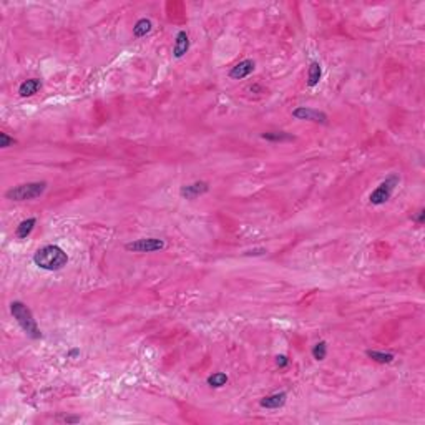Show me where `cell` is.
<instances>
[{
	"instance_id": "cell-20",
	"label": "cell",
	"mask_w": 425,
	"mask_h": 425,
	"mask_svg": "<svg viewBox=\"0 0 425 425\" xmlns=\"http://www.w3.org/2000/svg\"><path fill=\"white\" fill-rule=\"evenodd\" d=\"M276 364H278V367H281V369H284V367H288V364H289V359L286 357V355H276Z\"/></svg>"
},
{
	"instance_id": "cell-3",
	"label": "cell",
	"mask_w": 425,
	"mask_h": 425,
	"mask_svg": "<svg viewBox=\"0 0 425 425\" xmlns=\"http://www.w3.org/2000/svg\"><path fill=\"white\" fill-rule=\"evenodd\" d=\"M47 181H33V183H23L10 188L5 193V198L10 201H28L40 198L47 191Z\"/></svg>"
},
{
	"instance_id": "cell-12",
	"label": "cell",
	"mask_w": 425,
	"mask_h": 425,
	"mask_svg": "<svg viewBox=\"0 0 425 425\" xmlns=\"http://www.w3.org/2000/svg\"><path fill=\"white\" fill-rule=\"evenodd\" d=\"M35 224H37V219H35V218H27V219H23L22 223L17 226L15 236H17V238H20V239H27L28 236L32 234V231H33V228H35Z\"/></svg>"
},
{
	"instance_id": "cell-10",
	"label": "cell",
	"mask_w": 425,
	"mask_h": 425,
	"mask_svg": "<svg viewBox=\"0 0 425 425\" xmlns=\"http://www.w3.org/2000/svg\"><path fill=\"white\" fill-rule=\"evenodd\" d=\"M188 50H190V37H188L185 30H180L176 33L175 45H173V55L176 58H181L186 55Z\"/></svg>"
},
{
	"instance_id": "cell-17",
	"label": "cell",
	"mask_w": 425,
	"mask_h": 425,
	"mask_svg": "<svg viewBox=\"0 0 425 425\" xmlns=\"http://www.w3.org/2000/svg\"><path fill=\"white\" fill-rule=\"evenodd\" d=\"M206 382L212 389H221V387H224V385L228 384V375H226L224 372H216V374L210 375Z\"/></svg>"
},
{
	"instance_id": "cell-9",
	"label": "cell",
	"mask_w": 425,
	"mask_h": 425,
	"mask_svg": "<svg viewBox=\"0 0 425 425\" xmlns=\"http://www.w3.org/2000/svg\"><path fill=\"white\" fill-rule=\"evenodd\" d=\"M43 83L40 78H28V80L22 82L20 87H18V95L22 98H30L35 93H38V90H42Z\"/></svg>"
},
{
	"instance_id": "cell-6",
	"label": "cell",
	"mask_w": 425,
	"mask_h": 425,
	"mask_svg": "<svg viewBox=\"0 0 425 425\" xmlns=\"http://www.w3.org/2000/svg\"><path fill=\"white\" fill-rule=\"evenodd\" d=\"M293 116L296 120H303V121H313V123H320V125H327L329 116L325 115L324 111L316 110V108H309V106H298L293 110Z\"/></svg>"
},
{
	"instance_id": "cell-19",
	"label": "cell",
	"mask_w": 425,
	"mask_h": 425,
	"mask_svg": "<svg viewBox=\"0 0 425 425\" xmlns=\"http://www.w3.org/2000/svg\"><path fill=\"white\" fill-rule=\"evenodd\" d=\"M15 140L12 136H8L7 133H0V148H8V146H13L15 145Z\"/></svg>"
},
{
	"instance_id": "cell-11",
	"label": "cell",
	"mask_w": 425,
	"mask_h": 425,
	"mask_svg": "<svg viewBox=\"0 0 425 425\" xmlns=\"http://www.w3.org/2000/svg\"><path fill=\"white\" fill-rule=\"evenodd\" d=\"M288 400V394L286 392H276L271 394L268 397H263L259 400V405L263 409H281Z\"/></svg>"
},
{
	"instance_id": "cell-21",
	"label": "cell",
	"mask_w": 425,
	"mask_h": 425,
	"mask_svg": "<svg viewBox=\"0 0 425 425\" xmlns=\"http://www.w3.org/2000/svg\"><path fill=\"white\" fill-rule=\"evenodd\" d=\"M412 219H414L417 224H422V223H424V219H425V211H424V210H420L417 216H412Z\"/></svg>"
},
{
	"instance_id": "cell-4",
	"label": "cell",
	"mask_w": 425,
	"mask_h": 425,
	"mask_svg": "<svg viewBox=\"0 0 425 425\" xmlns=\"http://www.w3.org/2000/svg\"><path fill=\"white\" fill-rule=\"evenodd\" d=\"M397 185H399V176L397 175H390L389 178H385V180L380 183L372 193H370V198H369L370 205L380 206V205H384V203H387Z\"/></svg>"
},
{
	"instance_id": "cell-23",
	"label": "cell",
	"mask_w": 425,
	"mask_h": 425,
	"mask_svg": "<svg viewBox=\"0 0 425 425\" xmlns=\"http://www.w3.org/2000/svg\"><path fill=\"white\" fill-rule=\"evenodd\" d=\"M78 354H80V350H78V349H73V350H70V352H68V357H77Z\"/></svg>"
},
{
	"instance_id": "cell-16",
	"label": "cell",
	"mask_w": 425,
	"mask_h": 425,
	"mask_svg": "<svg viewBox=\"0 0 425 425\" xmlns=\"http://www.w3.org/2000/svg\"><path fill=\"white\" fill-rule=\"evenodd\" d=\"M367 357L372 359L374 362H379V364H390L392 360L395 359L394 354L390 352H379V350H367Z\"/></svg>"
},
{
	"instance_id": "cell-8",
	"label": "cell",
	"mask_w": 425,
	"mask_h": 425,
	"mask_svg": "<svg viewBox=\"0 0 425 425\" xmlns=\"http://www.w3.org/2000/svg\"><path fill=\"white\" fill-rule=\"evenodd\" d=\"M256 68V63L253 60H243L239 63H236V65L231 68L229 70V78H233V80H243V78L249 77L251 73L254 72Z\"/></svg>"
},
{
	"instance_id": "cell-2",
	"label": "cell",
	"mask_w": 425,
	"mask_h": 425,
	"mask_svg": "<svg viewBox=\"0 0 425 425\" xmlns=\"http://www.w3.org/2000/svg\"><path fill=\"white\" fill-rule=\"evenodd\" d=\"M10 313L13 319L17 320V324L20 325L22 330L25 332L30 339H42V332L37 325V320L33 319L32 311L27 308V304H23L22 301H13L10 304Z\"/></svg>"
},
{
	"instance_id": "cell-7",
	"label": "cell",
	"mask_w": 425,
	"mask_h": 425,
	"mask_svg": "<svg viewBox=\"0 0 425 425\" xmlns=\"http://www.w3.org/2000/svg\"><path fill=\"white\" fill-rule=\"evenodd\" d=\"M208 191H210V183L195 181V183H191V185L181 186L180 195H181V198H185V200H196V198L206 195Z\"/></svg>"
},
{
	"instance_id": "cell-15",
	"label": "cell",
	"mask_w": 425,
	"mask_h": 425,
	"mask_svg": "<svg viewBox=\"0 0 425 425\" xmlns=\"http://www.w3.org/2000/svg\"><path fill=\"white\" fill-rule=\"evenodd\" d=\"M263 140H268V141H274V143H283V141H294V136L291 133H286V131H266L261 135Z\"/></svg>"
},
{
	"instance_id": "cell-18",
	"label": "cell",
	"mask_w": 425,
	"mask_h": 425,
	"mask_svg": "<svg viewBox=\"0 0 425 425\" xmlns=\"http://www.w3.org/2000/svg\"><path fill=\"white\" fill-rule=\"evenodd\" d=\"M311 352H313V357L316 360H324L325 355H327V342H325V340H320V342L314 345Z\"/></svg>"
},
{
	"instance_id": "cell-13",
	"label": "cell",
	"mask_w": 425,
	"mask_h": 425,
	"mask_svg": "<svg viewBox=\"0 0 425 425\" xmlns=\"http://www.w3.org/2000/svg\"><path fill=\"white\" fill-rule=\"evenodd\" d=\"M322 77V68H320V63L319 62H313L308 68V87H316Z\"/></svg>"
},
{
	"instance_id": "cell-1",
	"label": "cell",
	"mask_w": 425,
	"mask_h": 425,
	"mask_svg": "<svg viewBox=\"0 0 425 425\" xmlns=\"http://www.w3.org/2000/svg\"><path fill=\"white\" fill-rule=\"evenodd\" d=\"M33 263L45 271H60L68 264V254L60 246L48 244L43 246L33 254Z\"/></svg>"
},
{
	"instance_id": "cell-14",
	"label": "cell",
	"mask_w": 425,
	"mask_h": 425,
	"mask_svg": "<svg viewBox=\"0 0 425 425\" xmlns=\"http://www.w3.org/2000/svg\"><path fill=\"white\" fill-rule=\"evenodd\" d=\"M151 28H153V23L150 18H140V20L135 23V27H133V35L136 38L146 37L148 33L151 32Z\"/></svg>"
},
{
	"instance_id": "cell-22",
	"label": "cell",
	"mask_w": 425,
	"mask_h": 425,
	"mask_svg": "<svg viewBox=\"0 0 425 425\" xmlns=\"http://www.w3.org/2000/svg\"><path fill=\"white\" fill-rule=\"evenodd\" d=\"M63 422H67V424H77V422H80V417H70V415H68V417H63Z\"/></svg>"
},
{
	"instance_id": "cell-5",
	"label": "cell",
	"mask_w": 425,
	"mask_h": 425,
	"mask_svg": "<svg viewBox=\"0 0 425 425\" xmlns=\"http://www.w3.org/2000/svg\"><path fill=\"white\" fill-rule=\"evenodd\" d=\"M125 249L130 253H155L165 249V241L158 238H143L125 244Z\"/></svg>"
}]
</instances>
